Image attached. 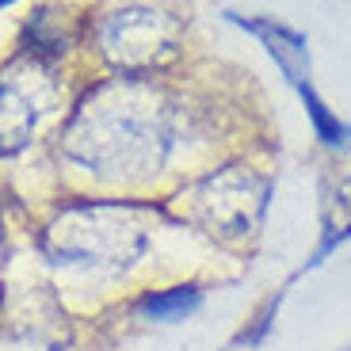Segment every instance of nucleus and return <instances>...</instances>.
<instances>
[{"mask_svg": "<svg viewBox=\"0 0 351 351\" xmlns=\"http://www.w3.org/2000/svg\"><path fill=\"white\" fill-rule=\"evenodd\" d=\"M233 23H241L245 31L263 38L267 53H271L279 69L287 73L290 84H309V58H306V38L298 31H290L282 23H271V19H245V16H229Z\"/></svg>", "mask_w": 351, "mask_h": 351, "instance_id": "obj_1", "label": "nucleus"}, {"mask_svg": "<svg viewBox=\"0 0 351 351\" xmlns=\"http://www.w3.org/2000/svg\"><path fill=\"white\" fill-rule=\"evenodd\" d=\"M202 306V290L199 287H172V290H149L138 302V313L149 321H184Z\"/></svg>", "mask_w": 351, "mask_h": 351, "instance_id": "obj_2", "label": "nucleus"}, {"mask_svg": "<svg viewBox=\"0 0 351 351\" xmlns=\"http://www.w3.org/2000/svg\"><path fill=\"white\" fill-rule=\"evenodd\" d=\"M298 92H302V104H306L309 119H313V126H317V138L325 141V145H343V141H348V126L321 104V96H317L309 84H298Z\"/></svg>", "mask_w": 351, "mask_h": 351, "instance_id": "obj_3", "label": "nucleus"}, {"mask_svg": "<svg viewBox=\"0 0 351 351\" xmlns=\"http://www.w3.org/2000/svg\"><path fill=\"white\" fill-rule=\"evenodd\" d=\"M275 306H279V302H267V306H263V313L256 317V325L248 328V332H241V336H237V343H245V348H256V343H263V336H267V328H271Z\"/></svg>", "mask_w": 351, "mask_h": 351, "instance_id": "obj_4", "label": "nucleus"}]
</instances>
